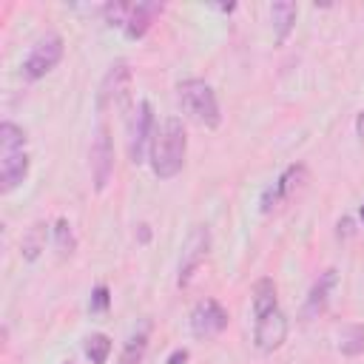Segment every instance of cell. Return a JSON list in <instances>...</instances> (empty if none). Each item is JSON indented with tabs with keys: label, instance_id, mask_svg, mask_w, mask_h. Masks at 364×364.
I'll return each instance as SVG.
<instances>
[{
	"label": "cell",
	"instance_id": "6da1fadb",
	"mask_svg": "<svg viewBox=\"0 0 364 364\" xmlns=\"http://www.w3.org/2000/svg\"><path fill=\"white\" fill-rule=\"evenodd\" d=\"M185 151H188V136L185 125L179 117H168L151 139V168L159 179H171L182 171L185 165Z\"/></svg>",
	"mask_w": 364,
	"mask_h": 364
},
{
	"label": "cell",
	"instance_id": "7a4b0ae2",
	"mask_svg": "<svg viewBox=\"0 0 364 364\" xmlns=\"http://www.w3.org/2000/svg\"><path fill=\"white\" fill-rule=\"evenodd\" d=\"M176 97H179L182 111L193 122H199L205 128H219V122H222L219 102H216L213 88L205 80H185V82H179L176 85Z\"/></svg>",
	"mask_w": 364,
	"mask_h": 364
},
{
	"label": "cell",
	"instance_id": "3957f363",
	"mask_svg": "<svg viewBox=\"0 0 364 364\" xmlns=\"http://www.w3.org/2000/svg\"><path fill=\"white\" fill-rule=\"evenodd\" d=\"M60 60H63V37L54 34V31H48V34H43V37L31 46V51L26 54V60H23V74H26L28 80H40V77H46L51 68H57Z\"/></svg>",
	"mask_w": 364,
	"mask_h": 364
},
{
	"label": "cell",
	"instance_id": "277c9868",
	"mask_svg": "<svg viewBox=\"0 0 364 364\" xmlns=\"http://www.w3.org/2000/svg\"><path fill=\"white\" fill-rule=\"evenodd\" d=\"M208 250H210V230H208V225L191 228V233H188V239L182 245V256H179V276H176L179 287L191 284V279L199 270V264L205 262Z\"/></svg>",
	"mask_w": 364,
	"mask_h": 364
},
{
	"label": "cell",
	"instance_id": "5b68a950",
	"mask_svg": "<svg viewBox=\"0 0 364 364\" xmlns=\"http://www.w3.org/2000/svg\"><path fill=\"white\" fill-rule=\"evenodd\" d=\"M151 139H154V114H151V102L142 100L134 108V117L128 125V154H131L134 165L145 162V151H148Z\"/></svg>",
	"mask_w": 364,
	"mask_h": 364
},
{
	"label": "cell",
	"instance_id": "8992f818",
	"mask_svg": "<svg viewBox=\"0 0 364 364\" xmlns=\"http://www.w3.org/2000/svg\"><path fill=\"white\" fill-rule=\"evenodd\" d=\"M91 176H94V191H105V185L111 182L114 173V145H111V134L105 125L97 128L94 142H91Z\"/></svg>",
	"mask_w": 364,
	"mask_h": 364
},
{
	"label": "cell",
	"instance_id": "52a82bcc",
	"mask_svg": "<svg viewBox=\"0 0 364 364\" xmlns=\"http://www.w3.org/2000/svg\"><path fill=\"white\" fill-rule=\"evenodd\" d=\"M228 327V313L216 299H202L191 310V333L196 338H210L219 336Z\"/></svg>",
	"mask_w": 364,
	"mask_h": 364
},
{
	"label": "cell",
	"instance_id": "ba28073f",
	"mask_svg": "<svg viewBox=\"0 0 364 364\" xmlns=\"http://www.w3.org/2000/svg\"><path fill=\"white\" fill-rule=\"evenodd\" d=\"M287 338V316L276 307L264 316H256V327H253V344L262 353H273L284 344Z\"/></svg>",
	"mask_w": 364,
	"mask_h": 364
},
{
	"label": "cell",
	"instance_id": "9c48e42d",
	"mask_svg": "<svg viewBox=\"0 0 364 364\" xmlns=\"http://www.w3.org/2000/svg\"><path fill=\"white\" fill-rule=\"evenodd\" d=\"M128 88H131V68H128L125 60H117L105 71V77L100 82V108H105V105H122L125 97H128Z\"/></svg>",
	"mask_w": 364,
	"mask_h": 364
},
{
	"label": "cell",
	"instance_id": "30bf717a",
	"mask_svg": "<svg viewBox=\"0 0 364 364\" xmlns=\"http://www.w3.org/2000/svg\"><path fill=\"white\" fill-rule=\"evenodd\" d=\"M28 173L26 148H0V191L11 193Z\"/></svg>",
	"mask_w": 364,
	"mask_h": 364
},
{
	"label": "cell",
	"instance_id": "8fae6325",
	"mask_svg": "<svg viewBox=\"0 0 364 364\" xmlns=\"http://www.w3.org/2000/svg\"><path fill=\"white\" fill-rule=\"evenodd\" d=\"M159 11H162L159 3H131V9H128V20H125V26H122L125 37H128V40H139V37H145V31L151 28V23H154V17H156Z\"/></svg>",
	"mask_w": 364,
	"mask_h": 364
},
{
	"label": "cell",
	"instance_id": "7c38bea8",
	"mask_svg": "<svg viewBox=\"0 0 364 364\" xmlns=\"http://www.w3.org/2000/svg\"><path fill=\"white\" fill-rule=\"evenodd\" d=\"M333 290H336V270L330 267V270H324V273L313 282V287H310V293H307V301H304V316L310 318V316L324 313V307H327Z\"/></svg>",
	"mask_w": 364,
	"mask_h": 364
},
{
	"label": "cell",
	"instance_id": "4fadbf2b",
	"mask_svg": "<svg viewBox=\"0 0 364 364\" xmlns=\"http://www.w3.org/2000/svg\"><path fill=\"white\" fill-rule=\"evenodd\" d=\"M270 20H273V31H276V43H284L293 23H296V3L290 0H276L270 6Z\"/></svg>",
	"mask_w": 364,
	"mask_h": 364
},
{
	"label": "cell",
	"instance_id": "5bb4252c",
	"mask_svg": "<svg viewBox=\"0 0 364 364\" xmlns=\"http://www.w3.org/2000/svg\"><path fill=\"white\" fill-rule=\"evenodd\" d=\"M304 182H307V168H304L301 162L290 165V168L276 179V188H279V193H282V202H284V199H293V196L304 188Z\"/></svg>",
	"mask_w": 364,
	"mask_h": 364
},
{
	"label": "cell",
	"instance_id": "9a60e30c",
	"mask_svg": "<svg viewBox=\"0 0 364 364\" xmlns=\"http://www.w3.org/2000/svg\"><path fill=\"white\" fill-rule=\"evenodd\" d=\"M279 301H276V284L273 279H259L253 284V313L256 316H264L270 310H276Z\"/></svg>",
	"mask_w": 364,
	"mask_h": 364
},
{
	"label": "cell",
	"instance_id": "2e32d148",
	"mask_svg": "<svg viewBox=\"0 0 364 364\" xmlns=\"http://www.w3.org/2000/svg\"><path fill=\"white\" fill-rule=\"evenodd\" d=\"M145 347H148V324H142L136 333H131V338L125 341L122 355H119L117 364H139L142 355H145Z\"/></svg>",
	"mask_w": 364,
	"mask_h": 364
},
{
	"label": "cell",
	"instance_id": "e0dca14e",
	"mask_svg": "<svg viewBox=\"0 0 364 364\" xmlns=\"http://www.w3.org/2000/svg\"><path fill=\"white\" fill-rule=\"evenodd\" d=\"M23 259H28V262H34L43 250H46V225L43 222H34L26 233H23Z\"/></svg>",
	"mask_w": 364,
	"mask_h": 364
},
{
	"label": "cell",
	"instance_id": "ac0fdd59",
	"mask_svg": "<svg viewBox=\"0 0 364 364\" xmlns=\"http://www.w3.org/2000/svg\"><path fill=\"white\" fill-rule=\"evenodd\" d=\"M338 350L344 355H358L364 353V327L361 324H347L338 333Z\"/></svg>",
	"mask_w": 364,
	"mask_h": 364
},
{
	"label": "cell",
	"instance_id": "d6986e66",
	"mask_svg": "<svg viewBox=\"0 0 364 364\" xmlns=\"http://www.w3.org/2000/svg\"><path fill=\"white\" fill-rule=\"evenodd\" d=\"M108 353H111V338L105 333H91L85 338V355L91 364H105Z\"/></svg>",
	"mask_w": 364,
	"mask_h": 364
},
{
	"label": "cell",
	"instance_id": "ffe728a7",
	"mask_svg": "<svg viewBox=\"0 0 364 364\" xmlns=\"http://www.w3.org/2000/svg\"><path fill=\"white\" fill-rule=\"evenodd\" d=\"M54 245H57L60 256H71L74 253L77 239H74V230H71L68 219H57V225H54Z\"/></svg>",
	"mask_w": 364,
	"mask_h": 364
},
{
	"label": "cell",
	"instance_id": "44dd1931",
	"mask_svg": "<svg viewBox=\"0 0 364 364\" xmlns=\"http://www.w3.org/2000/svg\"><path fill=\"white\" fill-rule=\"evenodd\" d=\"M128 9H131V3H108L102 11H105V20L111 23V26H125V20H128Z\"/></svg>",
	"mask_w": 364,
	"mask_h": 364
},
{
	"label": "cell",
	"instance_id": "7402d4cb",
	"mask_svg": "<svg viewBox=\"0 0 364 364\" xmlns=\"http://www.w3.org/2000/svg\"><path fill=\"white\" fill-rule=\"evenodd\" d=\"M108 301H111L108 287H105V284H97V287H94V293H91L88 310H91V313H105V310H108Z\"/></svg>",
	"mask_w": 364,
	"mask_h": 364
},
{
	"label": "cell",
	"instance_id": "603a6c76",
	"mask_svg": "<svg viewBox=\"0 0 364 364\" xmlns=\"http://www.w3.org/2000/svg\"><path fill=\"white\" fill-rule=\"evenodd\" d=\"M279 202H282V193H279V188H276V182H273V185H267L264 193H262V202H259V205H262V213H270Z\"/></svg>",
	"mask_w": 364,
	"mask_h": 364
},
{
	"label": "cell",
	"instance_id": "cb8c5ba5",
	"mask_svg": "<svg viewBox=\"0 0 364 364\" xmlns=\"http://www.w3.org/2000/svg\"><path fill=\"white\" fill-rule=\"evenodd\" d=\"M185 361H188V350H173L165 364H185Z\"/></svg>",
	"mask_w": 364,
	"mask_h": 364
},
{
	"label": "cell",
	"instance_id": "d4e9b609",
	"mask_svg": "<svg viewBox=\"0 0 364 364\" xmlns=\"http://www.w3.org/2000/svg\"><path fill=\"white\" fill-rule=\"evenodd\" d=\"M341 233H344V236L353 233V222H350V219H341V222H338V236H341Z\"/></svg>",
	"mask_w": 364,
	"mask_h": 364
},
{
	"label": "cell",
	"instance_id": "484cf974",
	"mask_svg": "<svg viewBox=\"0 0 364 364\" xmlns=\"http://www.w3.org/2000/svg\"><path fill=\"white\" fill-rule=\"evenodd\" d=\"M355 131H358V136L364 139V111L358 114V119H355Z\"/></svg>",
	"mask_w": 364,
	"mask_h": 364
},
{
	"label": "cell",
	"instance_id": "4316f807",
	"mask_svg": "<svg viewBox=\"0 0 364 364\" xmlns=\"http://www.w3.org/2000/svg\"><path fill=\"white\" fill-rule=\"evenodd\" d=\"M361 222H364V205H361Z\"/></svg>",
	"mask_w": 364,
	"mask_h": 364
},
{
	"label": "cell",
	"instance_id": "83f0119b",
	"mask_svg": "<svg viewBox=\"0 0 364 364\" xmlns=\"http://www.w3.org/2000/svg\"><path fill=\"white\" fill-rule=\"evenodd\" d=\"M63 364H74V361H63Z\"/></svg>",
	"mask_w": 364,
	"mask_h": 364
}]
</instances>
